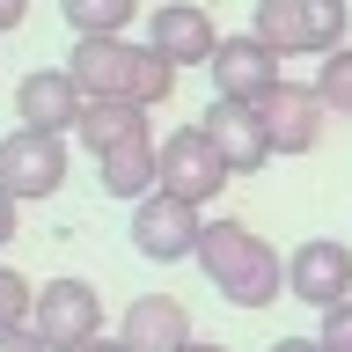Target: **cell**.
<instances>
[{"mask_svg": "<svg viewBox=\"0 0 352 352\" xmlns=\"http://www.w3.org/2000/svg\"><path fill=\"white\" fill-rule=\"evenodd\" d=\"M15 213H22V198L8 191V184H0V250H8V242H15Z\"/></svg>", "mask_w": 352, "mask_h": 352, "instance_id": "obj_22", "label": "cell"}, {"mask_svg": "<svg viewBox=\"0 0 352 352\" xmlns=\"http://www.w3.org/2000/svg\"><path fill=\"white\" fill-rule=\"evenodd\" d=\"M147 44H154L169 66H213L220 30H213V15H206L198 0H162L154 22H147Z\"/></svg>", "mask_w": 352, "mask_h": 352, "instance_id": "obj_11", "label": "cell"}, {"mask_svg": "<svg viewBox=\"0 0 352 352\" xmlns=\"http://www.w3.org/2000/svg\"><path fill=\"white\" fill-rule=\"evenodd\" d=\"M74 132H81V147H88V154H118V147H132V140H154V132H147V110H140V103H88Z\"/></svg>", "mask_w": 352, "mask_h": 352, "instance_id": "obj_16", "label": "cell"}, {"mask_svg": "<svg viewBox=\"0 0 352 352\" xmlns=\"http://www.w3.org/2000/svg\"><path fill=\"white\" fill-rule=\"evenodd\" d=\"M162 191H176V198H191V206H213L220 198V184H228V162H220V147H213V132L206 125H176L169 140H162Z\"/></svg>", "mask_w": 352, "mask_h": 352, "instance_id": "obj_6", "label": "cell"}, {"mask_svg": "<svg viewBox=\"0 0 352 352\" xmlns=\"http://www.w3.org/2000/svg\"><path fill=\"white\" fill-rule=\"evenodd\" d=\"M81 110H88V96H81V81H74L66 66H37V74H22V88H15V118L30 132H74Z\"/></svg>", "mask_w": 352, "mask_h": 352, "instance_id": "obj_12", "label": "cell"}, {"mask_svg": "<svg viewBox=\"0 0 352 352\" xmlns=\"http://www.w3.org/2000/svg\"><path fill=\"white\" fill-rule=\"evenodd\" d=\"M59 15L74 22V37H125L140 0H59Z\"/></svg>", "mask_w": 352, "mask_h": 352, "instance_id": "obj_17", "label": "cell"}, {"mask_svg": "<svg viewBox=\"0 0 352 352\" xmlns=\"http://www.w3.org/2000/svg\"><path fill=\"white\" fill-rule=\"evenodd\" d=\"M154 140H132V147L118 154H96V184H103L110 198H125V206H140L147 191H162V162H154Z\"/></svg>", "mask_w": 352, "mask_h": 352, "instance_id": "obj_15", "label": "cell"}, {"mask_svg": "<svg viewBox=\"0 0 352 352\" xmlns=\"http://www.w3.org/2000/svg\"><path fill=\"white\" fill-rule=\"evenodd\" d=\"M30 308H37V286L22 279L15 264H0V330H22V323H30Z\"/></svg>", "mask_w": 352, "mask_h": 352, "instance_id": "obj_19", "label": "cell"}, {"mask_svg": "<svg viewBox=\"0 0 352 352\" xmlns=\"http://www.w3.org/2000/svg\"><path fill=\"white\" fill-rule=\"evenodd\" d=\"M0 352H52V345H44L37 330L22 323V330H0Z\"/></svg>", "mask_w": 352, "mask_h": 352, "instance_id": "obj_21", "label": "cell"}, {"mask_svg": "<svg viewBox=\"0 0 352 352\" xmlns=\"http://www.w3.org/2000/svg\"><path fill=\"white\" fill-rule=\"evenodd\" d=\"M0 184L30 206V198H52L66 184V140L59 132H30L15 125L8 140H0Z\"/></svg>", "mask_w": 352, "mask_h": 352, "instance_id": "obj_7", "label": "cell"}, {"mask_svg": "<svg viewBox=\"0 0 352 352\" xmlns=\"http://www.w3.org/2000/svg\"><path fill=\"white\" fill-rule=\"evenodd\" d=\"M206 74H213V96H228V103H264V96L286 81V74H279V52H272L257 30L220 37V52H213Z\"/></svg>", "mask_w": 352, "mask_h": 352, "instance_id": "obj_9", "label": "cell"}, {"mask_svg": "<svg viewBox=\"0 0 352 352\" xmlns=\"http://www.w3.org/2000/svg\"><path fill=\"white\" fill-rule=\"evenodd\" d=\"M286 294L308 301L316 316L338 301H352V242H330V235H308L294 257H286Z\"/></svg>", "mask_w": 352, "mask_h": 352, "instance_id": "obj_8", "label": "cell"}, {"mask_svg": "<svg viewBox=\"0 0 352 352\" xmlns=\"http://www.w3.org/2000/svg\"><path fill=\"white\" fill-rule=\"evenodd\" d=\"M30 330H37L52 352H81L103 338V294L88 279H44L37 308H30Z\"/></svg>", "mask_w": 352, "mask_h": 352, "instance_id": "obj_5", "label": "cell"}, {"mask_svg": "<svg viewBox=\"0 0 352 352\" xmlns=\"http://www.w3.org/2000/svg\"><path fill=\"white\" fill-rule=\"evenodd\" d=\"M198 125L213 132L220 162H228L235 176H257L264 162H272V132H264V110H257V103H228V96H213Z\"/></svg>", "mask_w": 352, "mask_h": 352, "instance_id": "obj_10", "label": "cell"}, {"mask_svg": "<svg viewBox=\"0 0 352 352\" xmlns=\"http://www.w3.org/2000/svg\"><path fill=\"white\" fill-rule=\"evenodd\" d=\"M272 352H323V345H316V338H279Z\"/></svg>", "mask_w": 352, "mask_h": 352, "instance_id": "obj_24", "label": "cell"}, {"mask_svg": "<svg viewBox=\"0 0 352 352\" xmlns=\"http://www.w3.org/2000/svg\"><path fill=\"white\" fill-rule=\"evenodd\" d=\"M198 235H206V206H191V198H176V191H147L132 206V250L147 264L198 257Z\"/></svg>", "mask_w": 352, "mask_h": 352, "instance_id": "obj_4", "label": "cell"}, {"mask_svg": "<svg viewBox=\"0 0 352 352\" xmlns=\"http://www.w3.org/2000/svg\"><path fill=\"white\" fill-rule=\"evenodd\" d=\"M316 96H323L338 118H352V44H345V52H330V59L316 66Z\"/></svg>", "mask_w": 352, "mask_h": 352, "instance_id": "obj_18", "label": "cell"}, {"mask_svg": "<svg viewBox=\"0 0 352 352\" xmlns=\"http://www.w3.org/2000/svg\"><path fill=\"white\" fill-rule=\"evenodd\" d=\"M81 352H132L125 338H96V345H81Z\"/></svg>", "mask_w": 352, "mask_h": 352, "instance_id": "obj_25", "label": "cell"}, {"mask_svg": "<svg viewBox=\"0 0 352 352\" xmlns=\"http://www.w3.org/2000/svg\"><path fill=\"white\" fill-rule=\"evenodd\" d=\"M198 272L213 279L220 301L235 308H272L286 294V257L257 228H242V220H206V235H198Z\"/></svg>", "mask_w": 352, "mask_h": 352, "instance_id": "obj_2", "label": "cell"}, {"mask_svg": "<svg viewBox=\"0 0 352 352\" xmlns=\"http://www.w3.org/2000/svg\"><path fill=\"white\" fill-rule=\"evenodd\" d=\"M250 30L279 59H330L352 37V0H257Z\"/></svg>", "mask_w": 352, "mask_h": 352, "instance_id": "obj_3", "label": "cell"}, {"mask_svg": "<svg viewBox=\"0 0 352 352\" xmlns=\"http://www.w3.org/2000/svg\"><path fill=\"white\" fill-rule=\"evenodd\" d=\"M66 74L81 81L88 103H140V110H162L176 96V74L154 44H132V37H74L66 52Z\"/></svg>", "mask_w": 352, "mask_h": 352, "instance_id": "obj_1", "label": "cell"}, {"mask_svg": "<svg viewBox=\"0 0 352 352\" xmlns=\"http://www.w3.org/2000/svg\"><path fill=\"white\" fill-rule=\"evenodd\" d=\"M184 352H228V345H206V338H191V345H184Z\"/></svg>", "mask_w": 352, "mask_h": 352, "instance_id": "obj_26", "label": "cell"}, {"mask_svg": "<svg viewBox=\"0 0 352 352\" xmlns=\"http://www.w3.org/2000/svg\"><path fill=\"white\" fill-rule=\"evenodd\" d=\"M264 132H272V154H308V147H316V140H323V96H316V81H279V88H272V96H264Z\"/></svg>", "mask_w": 352, "mask_h": 352, "instance_id": "obj_13", "label": "cell"}, {"mask_svg": "<svg viewBox=\"0 0 352 352\" xmlns=\"http://www.w3.org/2000/svg\"><path fill=\"white\" fill-rule=\"evenodd\" d=\"M22 15H30V0H0V37H8V30H15Z\"/></svg>", "mask_w": 352, "mask_h": 352, "instance_id": "obj_23", "label": "cell"}, {"mask_svg": "<svg viewBox=\"0 0 352 352\" xmlns=\"http://www.w3.org/2000/svg\"><path fill=\"white\" fill-rule=\"evenodd\" d=\"M118 338H125L132 352H184L191 345V308L176 301V294H140V301L125 308Z\"/></svg>", "mask_w": 352, "mask_h": 352, "instance_id": "obj_14", "label": "cell"}, {"mask_svg": "<svg viewBox=\"0 0 352 352\" xmlns=\"http://www.w3.org/2000/svg\"><path fill=\"white\" fill-rule=\"evenodd\" d=\"M316 345H323V352H352V301L323 308V323H316Z\"/></svg>", "mask_w": 352, "mask_h": 352, "instance_id": "obj_20", "label": "cell"}]
</instances>
